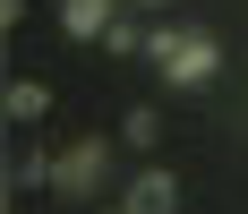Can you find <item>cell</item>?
I'll return each mask as SVG.
<instances>
[{"label":"cell","instance_id":"obj_7","mask_svg":"<svg viewBox=\"0 0 248 214\" xmlns=\"http://www.w3.org/2000/svg\"><path fill=\"white\" fill-rule=\"evenodd\" d=\"M120 137H128V146H154V137H163V112H154V103H137V112L120 120Z\"/></svg>","mask_w":248,"mask_h":214},{"label":"cell","instance_id":"obj_10","mask_svg":"<svg viewBox=\"0 0 248 214\" xmlns=\"http://www.w3.org/2000/svg\"><path fill=\"white\" fill-rule=\"evenodd\" d=\"M154 9H163V0H154Z\"/></svg>","mask_w":248,"mask_h":214},{"label":"cell","instance_id":"obj_8","mask_svg":"<svg viewBox=\"0 0 248 214\" xmlns=\"http://www.w3.org/2000/svg\"><path fill=\"white\" fill-rule=\"evenodd\" d=\"M103 51H146V34H137L128 17H111V34H103Z\"/></svg>","mask_w":248,"mask_h":214},{"label":"cell","instance_id":"obj_1","mask_svg":"<svg viewBox=\"0 0 248 214\" xmlns=\"http://www.w3.org/2000/svg\"><path fill=\"white\" fill-rule=\"evenodd\" d=\"M146 60L171 86H205V77L223 69V51H214V34H146Z\"/></svg>","mask_w":248,"mask_h":214},{"label":"cell","instance_id":"obj_4","mask_svg":"<svg viewBox=\"0 0 248 214\" xmlns=\"http://www.w3.org/2000/svg\"><path fill=\"white\" fill-rule=\"evenodd\" d=\"M60 26H69L77 43H103L111 34V0H60Z\"/></svg>","mask_w":248,"mask_h":214},{"label":"cell","instance_id":"obj_6","mask_svg":"<svg viewBox=\"0 0 248 214\" xmlns=\"http://www.w3.org/2000/svg\"><path fill=\"white\" fill-rule=\"evenodd\" d=\"M51 180V154L43 146H17V154H9V189H43Z\"/></svg>","mask_w":248,"mask_h":214},{"label":"cell","instance_id":"obj_2","mask_svg":"<svg viewBox=\"0 0 248 214\" xmlns=\"http://www.w3.org/2000/svg\"><path fill=\"white\" fill-rule=\"evenodd\" d=\"M103 171H111V137L94 129V137H77L69 154L51 163V189H60V197H94V189H103Z\"/></svg>","mask_w":248,"mask_h":214},{"label":"cell","instance_id":"obj_9","mask_svg":"<svg viewBox=\"0 0 248 214\" xmlns=\"http://www.w3.org/2000/svg\"><path fill=\"white\" fill-rule=\"evenodd\" d=\"M103 214H128V206H103Z\"/></svg>","mask_w":248,"mask_h":214},{"label":"cell","instance_id":"obj_5","mask_svg":"<svg viewBox=\"0 0 248 214\" xmlns=\"http://www.w3.org/2000/svg\"><path fill=\"white\" fill-rule=\"evenodd\" d=\"M43 112H51V86H43V77H9V120H17V129H34Z\"/></svg>","mask_w":248,"mask_h":214},{"label":"cell","instance_id":"obj_3","mask_svg":"<svg viewBox=\"0 0 248 214\" xmlns=\"http://www.w3.org/2000/svg\"><path fill=\"white\" fill-rule=\"evenodd\" d=\"M120 206L128 214H180V180H171V171H137Z\"/></svg>","mask_w":248,"mask_h":214}]
</instances>
